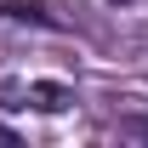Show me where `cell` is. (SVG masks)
<instances>
[{
  "instance_id": "7a4b0ae2",
  "label": "cell",
  "mask_w": 148,
  "mask_h": 148,
  "mask_svg": "<svg viewBox=\"0 0 148 148\" xmlns=\"http://www.w3.org/2000/svg\"><path fill=\"white\" fill-rule=\"evenodd\" d=\"M120 137H131V143H148V114H131V120H120Z\"/></svg>"
},
{
  "instance_id": "6da1fadb",
  "label": "cell",
  "mask_w": 148,
  "mask_h": 148,
  "mask_svg": "<svg viewBox=\"0 0 148 148\" xmlns=\"http://www.w3.org/2000/svg\"><path fill=\"white\" fill-rule=\"evenodd\" d=\"M0 108L63 114V108H74V91L63 86V80H6V86H0Z\"/></svg>"
},
{
  "instance_id": "3957f363",
  "label": "cell",
  "mask_w": 148,
  "mask_h": 148,
  "mask_svg": "<svg viewBox=\"0 0 148 148\" xmlns=\"http://www.w3.org/2000/svg\"><path fill=\"white\" fill-rule=\"evenodd\" d=\"M0 148H17V131L12 125H0Z\"/></svg>"
}]
</instances>
